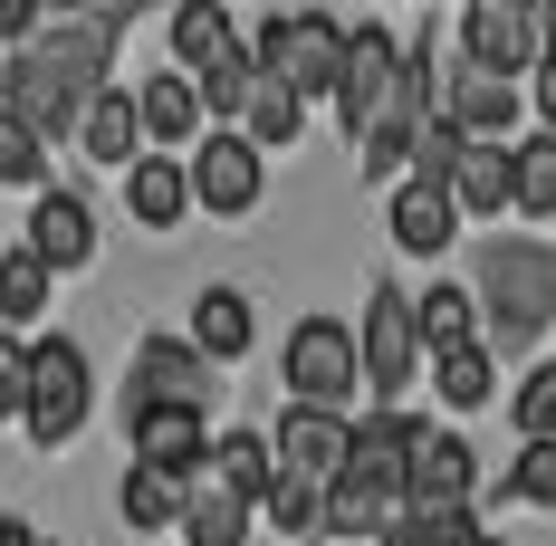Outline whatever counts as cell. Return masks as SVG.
Listing matches in <instances>:
<instances>
[{
    "instance_id": "12",
    "label": "cell",
    "mask_w": 556,
    "mask_h": 546,
    "mask_svg": "<svg viewBox=\"0 0 556 546\" xmlns=\"http://www.w3.org/2000/svg\"><path fill=\"white\" fill-rule=\"evenodd\" d=\"M413 441L422 422L403 412V403H375V412H355V450H345V480L375 498H413Z\"/></svg>"
},
{
    "instance_id": "23",
    "label": "cell",
    "mask_w": 556,
    "mask_h": 546,
    "mask_svg": "<svg viewBox=\"0 0 556 546\" xmlns=\"http://www.w3.org/2000/svg\"><path fill=\"white\" fill-rule=\"evenodd\" d=\"M212 490H230V498H269V480H278V441L269 432H212V470H202Z\"/></svg>"
},
{
    "instance_id": "4",
    "label": "cell",
    "mask_w": 556,
    "mask_h": 546,
    "mask_svg": "<svg viewBox=\"0 0 556 546\" xmlns=\"http://www.w3.org/2000/svg\"><path fill=\"white\" fill-rule=\"evenodd\" d=\"M87 412H97V365H87V345H77V335H39V345H29V403H20L29 450H67V441L87 432Z\"/></svg>"
},
{
    "instance_id": "28",
    "label": "cell",
    "mask_w": 556,
    "mask_h": 546,
    "mask_svg": "<svg viewBox=\"0 0 556 546\" xmlns=\"http://www.w3.org/2000/svg\"><path fill=\"white\" fill-rule=\"evenodd\" d=\"M182 546H260V508L250 498H230V490H192V508H182V528H173Z\"/></svg>"
},
{
    "instance_id": "38",
    "label": "cell",
    "mask_w": 556,
    "mask_h": 546,
    "mask_svg": "<svg viewBox=\"0 0 556 546\" xmlns=\"http://www.w3.org/2000/svg\"><path fill=\"white\" fill-rule=\"evenodd\" d=\"M39 29H49V0H0V39L10 49H29Z\"/></svg>"
},
{
    "instance_id": "8",
    "label": "cell",
    "mask_w": 556,
    "mask_h": 546,
    "mask_svg": "<svg viewBox=\"0 0 556 546\" xmlns=\"http://www.w3.org/2000/svg\"><path fill=\"white\" fill-rule=\"evenodd\" d=\"M442 115L470 135V144H518V125H528V77H490V67H470L460 39L442 58Z\"/></svg>"
},
{
    "instance_id": "14",
    "label": "cell",
    "mask_w": 556,
    "mask_h": 546,
    "mask_svg": "<svg viewBox=\"0 0 556 546\" xmlns=\"http://www.w3.org/2000/svg\"><path fill=\"white\" fill-rule=\"evenodd\" d=\"M278 441V470H298V480H345V450H355V412H327V403H288L269 422Z\"/></svg>"
},
{
    "instance_id": "17",
    "label": "cell",
    "mask_w": 556,
    "mask_h": 546,
    "mask_svg": "<svg viewBox=\"0 0 556 546\" xmlns=\"http://www.w3.org/2000/svg\"><path fill=\"white\" fill-rule=\"evenodd\" d=\"M202 212L192 202V154H144V164H125V220L135 230H182V220Z\"/></svg>"
},
{
    "instance_id": "42",
    "label": "cell",
    "mask_w": 556,
    "mask_h": 546,
    "mask_svg": "<svg viewBox=\"0 0 556 546\" xmlns=\"http://www.w3.org/2000/svg\"><path fill=\"white\" fill-rule=\"evenodd\" d=\"M538 29H547V58H556V0H538Z\"/></svg>"
},
{
    "instance_id": "3",
    "label": "cell",
    "mask_w": 556,
    "mask_h": 546,
    "mask_svg": "<svg viewBox=\"0 0 556 546\" xmlns=\"http://www.w3.org/2000/svg\"><path fill=\"white\" fill-rule=\"evenodd\" d=\"M115 403H125V422H144V412H212V403H222V365H212L192 335L154 327V335H135Z\"/></svg>"
},
{
    "instance_id": "36",
    "label": "cell",
    "mask_w": 556,
    "mask_h": 546,
    "mask_svg": "<svg viewBox=\"0 0 556 546\" xmlns=\"http://www.w3.org/2000/svg\"><path fill=\"white\" fill-rule=\"evenodd\" d=\"M460 154H470V135H460L451 115H422V135H413V173L451 182V173H460Z\"/></svg>"
},
{
    "instance_id": "20",
    "label": "cell",
    "mask_w": 556,
    "mask_h": 546,
    "mask_svg": "<svg viewBox=\"0 0 556 546\" xmlns=\"http://www.w3.org/2000/svg\"><path fill=\"white\" fill-rule=\"evenodd\" d=\"M250 39H240V20H230L222 0H173V67L182 77H212L222 58H240Z\"/></svg>"
},
{
    "instance_id": "40",
    "label": "cell",
    "mask_w": 556,
    "mask_h": 546,
    "mask_svg": "<svg viewBox=\"0 0 556 546\" xmlns=\"http://www.w3.org/2000/svg\"><path fill=\"white\" fill-rule=\"evenodd\" d=\"M0 546H39V528H29L20 508H0Z\"/></svg>"
},
{
    "instance_id": "16",
    "label": "cell",
    "mask_w": 556,
    "mask_h": 546,
    "mask_svg": "<svg viewBox=\"0 0 556 546\" xmlns=\"http://www.w3.org/2000/svg\"><path fill=\"white\" fill-rule=\"evenodd\" d=\"M135 106H144V144H154V154H192V144L212 135L202 77H182V67H154V77L135 87Z\"/></svg>"
},
{
    "instance_id": "15",
    "label": "cell",
    "mask_w": 556,
    "mask_h": 546,
    "mask_svg": "<svg viewBox=\"0 0 556 546\" xmlns=\"http://www.w3.org/2000/svg\"><path fill=\"white\" fill-rule=\"evenodd\" d=\"M29 250H39L58 278H77L87 259H97V202H87L77 182H49V192H29Z\"/></svg>"
},
{
    "instance_id": "26",
    "label": "cell",
    "mask_w": 556,
    "mask_h": 546,
    "mask_svg": "<svg viewBox=\"0 0 556 546\" xmlns=\"http://www.w3.org/2000/svg\"><path fill=\"white\" fill-rule=\"evenodd\" d=\"M508 212L518 220H556V135L547 125H528V135L508 144Z\"/></svg>"
},
{
    "instance_id": "35",
    "label": "cell",
    "mask_w": 556,
    "mask_h": 546,
    "mask_svg": "<svg viewBox=\"0 0 556 546\" xmlns=\"http://www.w3.org/2000/svg\"><path fill=\"white\" fill-rule=\"evenodd\" d=\"M508 498H518V508H556V432L547 441H518V460H508Z\"/></svg>"
},
{
    "instance_id": "19",
    "label": "cell",
    "mask_w": 556,
    "mask_h": 546,
    "mask_svg": "<svg viewBox=\"0 0 556 546\" xmlns=\"http://www.w3.org/2000/svg\"><path fill=\"white\" fill-rule=\"evenodd\" d=\"M125 450L154 460V470L202 480V470H212V412H144V422H125Z\"/></svg>"
},
{
    "instance_id": "10",
    "label": "cell",
    "mask_w": 556,
    "mask_h": 546,
    "mask_svg": "<svg viewBox=\"0 0 556 546\" xmlns=\"http://www.w3.org/2000/svg\"><path fill=\"white\" fill-rule=\"evenodd\" d=\"M260 192H269V154H260L240 125H212V135L192 144V202L212 220H250Z\"/></svg>"
},
{
    "instance_id": "31",
    "label": "cell",
    "mask_w": 556,
    "mask_h": 546,
    "mask_svg": "<svg viewBox=\"0 0 556 546\" xmlns=\"http://www.w3.org/2000/svg\"><path fill=\"white\" fill-rule=\"evenodd\" d=\"M413 317H422V345H432V355H442V345H470V335H480V288L432 278V288L413 297Z\"/></svg>"
},
{
    "instance_id": "24",
    "label": "cell",
    "mask_w": 556,
    "mask_h": 546,
    "mask_svg": "<svg viewBox=\"0 0 556 546\" xmlns=\"http://www.w3.org/2000/svg\"><path fill=\"white\" fill-rule=\"evenodd\" d=\"M49 288H58V269L20 240V250H0V327L10 335H39L49 327Z\"/></svg>"
},
{
    "instance_id": "18",
    "label": "cell",
    "mask_w": 556,
    "mask_h": 546,
    "mask_svg": "<svg viewBox=\"0 0 556 546\" xmlns=\"http://www.w3.org/2000/svg\"><path fill=\"white\" fill-rule=\"evenodd\" d=\"M77 154L97 173H125V164H144L154 144H144V106H135V87H106L97 106L77 115Z\"/></svg>"
},
{
    "instance_id": "44",
    "label": "cell",
    "mask_w": 556,
    "mask_h": 546,
    "mask_svg": "<svg viewBox=\"0 0 556 546\" xmlns=\"http://www.w3.org/2000/svg\"><path fill=\"white\" fill-rule=\"evenodd\" d=\"M0 58H10V39H0Z\"/></svg>"
},
{
    "instance_id": "33",
    "label": "cell",
    "mask_w": 556,
    "mask_h": 546,
    "mask_svg": "<svg viewBox=\"0 0 556 546\" xmlns=\"http://www.w3.org/2000/svg\"><path fill=\"white\" fill-rule=\"evenodd\" d=\"M0 192H49V135L20 106H0Z\"/></svg>"
},
{
    "instance_id": "32",
    "label": "cell",
    "mask_w": 556,
    "mask_h": 546,
    "mask_svg": "<svg viewBox=\"0 0 556 546\" xmlns=\"http://www.w3.org/2000/svg\"><path fill=\"white\" fill-rule=\"evenodd\" d=\"M451 202L470 220H508V144H470L451 173Z\"/></svg>"
},
{
    "instance_id": "9",
    "label": "cell",
    "mask_w": 556,
    "mask_h": 546,
    "mask_svg": "<svg viewBox=\"0 0 556 546\" xmlns=\"http://www.w3.org/2000/svg\"><path fill=\"white\" fill-rule=\"evenodd\" d=\"M393 87H403V39H393L384 20H365L355 39H345V77H336V125L365 144L375 125L393 115Z\"/></svg>"
},
{
    "instance_id": "21",
    "label": "cell",
    "mask_w": 556,
    "mask_h": 546,
    "mask_svg": "<svg viewBox=\"0 0 556 546\" xmlns=\"http://www.w3.org/2000/svg\"><path fill=\"white\" fill-rule=\"evenodd\" d=\"M192 490H202V480H182V470H154V460H125V480H115V508H125V528H135V537H154V528H182Z\"/></svg>"
},
{
    "instance_id": "13",
    "label": "cell",
    "mask_w": 556,
    "mask_h": 546,
    "mask_svg": "<svg viewBox=\"0 0 556 546\" xmlns=\"http://www.w3.org/2000/svg\"><path fill=\"white\" fill-rule=\"evenodd\" d=\"M460 202H451V182H432V173H403L384 192V230L403 259H451V240H460Z\"/></svg>"
},
{
    "instance_id": "6",
    "label": "cell",
    "mask_w": 556,
    "mask_h": 546,
    "mask_svg": "<svg viewBox=\"0 0 556 546\" xmlns=\"http://www.w3.org/2000/svg\"><path fill=\"white\" fill-rule=\"evenodd\" d=\"M278 383H288V403H327V412H355V393H365V345L345 317H298L288 345H278Z\"/></svg>"
},
{
    "instance_id": "41",
    "label": "cell",
    "mask_w": 556,
    "mask_h": 546,
    "mask_svg": "<svg viewBox=\"0 0 556 546\" xmlns=\"http://www.w3.org/2000/svg\"><path fill=\"white\" fill-rule=\"evenodd\" d=\"M87 10H97V0H49V20H87Z\"/></svg>"
},
{
    "instance_id": "2",
    "label": "cell",
    "mask_w": 556,
    "mask_h": 546,
    "mask_svg": "<svg viewBox=\"0 0 556 546\" xmlns=\"http://www.w3.org/2000/svg\"><path fill=\"white\" fill-rule=\"evenodd\" d=\"M470 288H480L490 345H528L538 327H556V250H538V240H490Z\"/></svg>"
},
{
    "instance_id": "1",
    "label": "cell",
    "mask_w": 556,
    "mask_h": 546,
    "mask_svg": "<svg viewBox=\"0 0 556 546\" xmlns=\"http://www.w3.org/2000/svg\"><path fill=\"white\" fill-rule=\"evenodd\" d=\"M135 10V0H125ZM125 10H87V20H49L29 49L0 58V106H20L49 144H77V115L115 87V39H125Z\"/></svg>"
},
{
    "instance_id": "43",
    "label": "cell",
    "mask_w": 556,
    "mask_h": 546,
    "mask_svg": "<svg viewBox=\"0 0 556 546\" xmlns=\"http://www.w3.org/2000/svg\"><path fill=\"white\" fill-rule=\"evenodd\" d=\"M460 546H508V537H490V528H480V537H460Z\"/></svg>"
},
{
    "instance_id": "22",
    "label": "cell",
    "mask_w": 556,
    "mask_h": 546,
    "mask_svg": "<svg viewBox=\"0 0 556 546\" xmlns=\"http://www.w3.org/2000/svg\"><path fill=\"white\" fill-rule=\"evenodd\" d=\"M182 335H192L212 365H240V355L260 345V307H250L240 288H202V297H192V327H182Z\"/></svg>"
},
{
    "instance_id": "29",
    "label": "cell",
    "mask_w": 556,
    "mask_h": 546,
    "mask_svg": "<svg viewBox=\"0 0 556 546\" xmlns=\"http://www.w3.org/2000/svg\"><path fill=\"white\" fill-rule=\"evenodd\" d=\"M240 135H250L260 154H288V144L307 135V97H298V87H278L269 67H260V87H250V106H240Z\"/></svg>"
},
{
    "instance_id": "45",
    "label": "cell",
    "mask_w": 556,
    "mask_h": 546,
    "mask_svg": "<svg viewBox=\"0 0 556 546\" xmlns=\"http://www.w3.org/2000/svg\"><path fill=\"white\" fill-rule=\"evenodd\" d=\"M39 546H58V537H39Z\"/></svg>"
},
{
    "instance_id": "37",
    "label": "cell",
    "mask_w": 556,
    "mask_h": 546,
    "mask_svg": "<svg viewBox=\"0 0 556 546\" xmlns=\"http://www.w3.org/2000/svg\"><path fill=\"white\" fill-rule=\"evenodd\" d=\"M29 345H39V335L0 327V422H20V403H29Z\"/></svg>"
},
{
    "instance_id": "39",
    "label": "cell",
    "mask_w": 556,
    "mask_h": 546,
    "mask_svg": "<svg viewBox=\"0 0 556 546\" xmlns=\"http://www.w3.org/2000/svg\"><path fill=\"white\" fill-rule=\"evenodd\" d=\"M528 115L556 135V58H538V67H528Z\"/></svg>"
},
{
    "instance_id": "30",
    "label": "cell",
    "mask_w": 556,
    "mask_h": 546,
    "mask_svg": "<svg viewBox=\"0 0 556 546\" xmlns=\"http://www.w3.org/2000/svg\"><path fill=\"white\" fill-rule=\"evenodd\" d=\"M432 393H442V412H480V403L500 393L490 345H480V335H470V345H442V355H432Z\"/></svg>"
},
{
    "instance_id": "25",
    "label": "cell",
    "mask_w": 556,
    "mask_h": 546,
    "mask_svg": "<svg viewBox=\"0 0 556 546\" xmlns=\"http://www.w3.org/2000/svg\"><path fill=\"white\" fill-rule=\"evenodd\" d=\"M260 528L278 546H317L327 537V480H298V470H278L269 498H260Z\"/></svg>"
},
{
    "instance_id": "7",
    "label": "cell",
    "mask_w": 556,
    "mask_h": 546,
    "mask_svg": "<svg viewBox=\"0 0 556 546\" xmlns=\"http://www.w3.org/2000/svg\"><path fill=\"white\" fill-rule=\"evenodd\" d=\"M355 345H365V393H375V403H403V393H413V374L432 365L422 317H413V288L375 278V288H365V317H355Z\"/></svg>"
},
{
    "instance_id": "34",
    "label": "cell",
    "mask_w": 556,
    "mask_h": 546,
    "mask_svg": "<svg viewBox=\"0 0 556 546\" xmlns=\"http://www.w3.org/2000/svg\"><path fill=\"white\" fill-rule=\"evenodd\" d=\"M508 422H518V441H547V432H556V355L518 374V393H508Z\"/></svg>"
},
{
    "instance_id": "27",
    "label": "cell",
    "mask_w": 556,
    "mask_h": 546,
    "mask_svg": "<svg viewBox=\"0 0 556 546\" xmlns=\"http://www.w3.org/2000/svg\"><path fill=\"white\" fill-rule=\"evenodd\" d=\"M470 490H480V460H470V441L422 422V441H413V498H470Z\"/></svg>"
},
{
    "instance_id": "5",
    "label": "cell",
    "mask_w": 556,
    "mask_h": 546,
    "mask_svg": "<svg viewBox=\"0 0 556 546\" xmlns=\"http://www.w3.org/2000/svg\"><path fill=\"white\" fill-rule=\"evenodd\" d=\"M345 20H327V10H278V20H260L250 29V49H260V67H269L278 87H298L307 106L327 97L336 106V77H345Z\"/></svg>"
},
{
    "instance_id": "11",
    "label": "cell",
    "mask_w": 556,
    "mask_h": 546,
    "mask_svg": "<svg viewBox=\"0 0 556 546\" xmlns=\"http://www.w3.org/2000/svg\"><path fill=\"white\" fill-rule=\"evenodd\" d=\"M460 58L490 67V77H528L547 58V29L528 0H460Z\"/></svg>"
}]
</instances>
